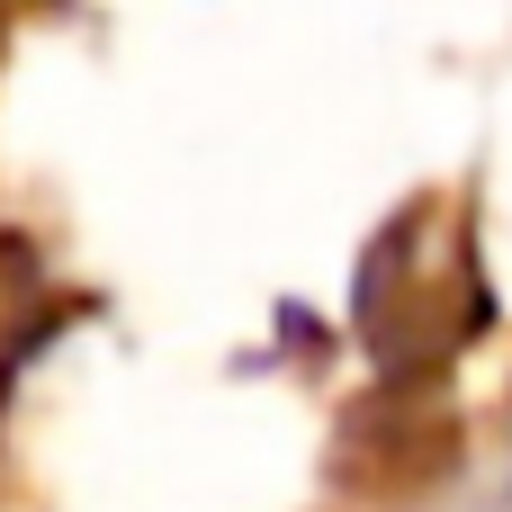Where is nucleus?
Segmentation results:
<instances>
[{
  "mask_svg": "<svg viewBox=\"0 0 512 512\" xmlns=\"http://www.w3.org/2000/svg\"><path fill=\"white\" fill-rule=\"evenodd\" d=\"M432 512H512V459H495V468H477L468 486H450Z\"/></svg>",
  "mask_w": 512,
  "mask_h": 512,
  "instance_id": "f257e3e1",
  "label": "nucleus"
}]
</instances>
